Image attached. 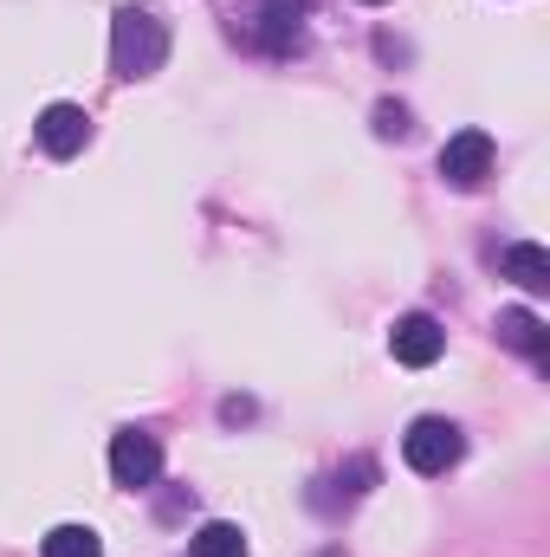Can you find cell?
Returning <instances> with one entry per match:
<instances>
[{"instance_id":"ba28073f","label":"cell","mask_w":550,"mask_h":557,"mask_svg":"<svg viewBox=\"0 0 550 557\" xmlns=\"http://www.w3.org/2000/svg\"><path fill=\"white\" fill-rule=\"evenodd\" d=\"M298 39H304V0H266L260 7V46L273 59H285Z\"/></svg>"},{"instance_id":"5bb4252c","label":"cell","mask_w":550,"mask_h":557,"mask_svg":"<svg viewBox=\"0 0 550 557\" xmlns=\"http://www.w3.org/2000/svg\"><path fill=\"white\" fill-rule=\"evenodd\" d=\"M363 7H383V0H363Z\"/></svg>"},{"instance_id":"4fadbf2b","label":"cell","mask_w":550,"mask_h":557,"mask_svg":"<svg viewBox=\"0 0 550 557\" xmlns=\"http://www.w3.org/2000/svg\"><path fill=\"white\" fill-rule=\"evenodd\" d=\"M409 131H414L409 104H396V98H389V104H376V137H409Z\"/></svg>"},{"instance_id":"8992f818","label":"cell","mask_w":550,"mask_h":557,"mask_svg":"<svg viewBox=\"0 0 550 557\" xmlns=\"http://www.w3.org/2000/svg\"><path fill=\"white\" fill-rule=\"evenodd\" d=\"M33 137H39L46 156H59V162H65V156H78V149L91 143V117H85L78 104H46V111H39V124H33Z\"/></svg>"},{"instance_id":"6da1fadb","label":"cell","mask_w":550,"mask_h":557,"mask_svg":"<svg viewBox=\"0 0 550 557\" xmlns=\"http://www.w3.org/2000/svg\"><path fill=\"white\" fill-rule=\"evenodd\" d=\"M168 59V26L149 7H124L111 20V72L117 78H155Z\"/></svg>"},{"instance_id":"277c9868","label":"cell","mask_w":550,"mask_h":557,"mask_svg":"<svg viewBox=\"0 0 550 557\" xmlns=\"http://www.w3.org/2000/svg\"><path fill=\"white\" fill-rule=\"evenodd\" d=\"M440 175L453 188H479L492 175V137L486 131H460V137L440 143Z\"/></svg>"},{"instance_id":"9c48e42d","label":"cell","mask_w":550,"mask_h":557,"mask_svg":"<svg viewBox=\"0 0 550 557\" xmlns=\"http://www.w3.org/2000/svg\"><path fill=\"white\" fill-rule=\"evenodd\" d=\"M505 278H512V285H525V292H550V253L538 247V240L505 247Z\"/></svg>"},{"instance_id":"7c38bea8","label":"cell","mask_w":550,"mask_h":557,"mask_svg":"<svg viewBox=\"0 0 550 557\" xmlns=\"http://www.w3.org/2000/svg\"><path fill=\"white\" fill-rule=\"evenodd\" d=\"M330 486H343V499H363V493L376 486V460H363V454H357V460H350V467H343Z\"/></svg>"},{"instance_id":"52a82bcc","label":"cell","mask_w":550,"mask_h":557,"mask_svg":"<svg viewBox=\"0 0 550 557\" xmlns=\"http://www.w3.org/2000/svg\"><path fill=\"white\" fill-rule=\"evenodd\" d=\"M499 344L518 350V357H532V363H545L550 357V324L538 311H525V305H505V311H499Z\"/></svg>"},{"instance_id":"8fae6325","label":"cell","mask_w":550,"mask_h":557,"mask_svg":"<svg viewBox=\"0 0 550 557\" xmlns=\"http://www.w3.org/2000/svg\"><path fill=\"white\" fill-rule=\"evenodd\" d=\"M188 557H247V532L227 525V519H214V525H201L188 539Z\"/></svg>"},{"instance_id":"7a4b0ae2","label":"cell","mask_w":550,"mask_h":557,"mask_svg":"<svg viewBox=\"0 0 550 557\" xmlns=\"http://www.w3.org/2000/svg\"><path fill=\"white\" fill-rule=\"evenodd\" d=\"M460 454H466V434L447 416H421L409 434H402V460H409L414 473H427V480L447 473V467H460Z\"/></svg>"},{"instance_id":"30bf717a","label":"cell","mask_w":550,"mask_h":557,"mask_svg":"<svg viewBox=\"0 0 550 557\" xmlns=\"http://www.w3.org/2000/svg\"><path fill=\"white\" fill-rule=\"evenodd\" d=\"M39 557H104V539L91 525H52L39 539Z\"/></svg>"},{"instance_id":"3957f363","label":"cell","mask_w":550,"mask_h":557,"mask_svg":"<svg viewBox=\"0 0 550 557\" xmlns=\"http://www.w3.org/2000/svg\"><path fill=\"white\" fill-rule=\"evenodd\" d=\"M111 480L130 486V493H142V486L162 480V441H155L149 428H117V434H111Z\"/></svg>"},{"instance_id":"5b68a950","label":"cell","mask_w":550,"mask_h":557,"mask_svg":"<svg viewBox=\"0 0 550 557\" xmlns=\"http://www.w3.org/2000/svg\"><path fill=\"white\" fill-rule=\"evenodd\" d=\"M389 350H396V363L427 370V363H440V350H447V331H440L427 311H409V318H396V331H389Z\"/></svg>"}]
</instances>
